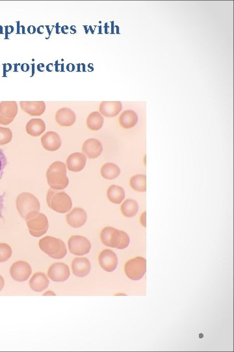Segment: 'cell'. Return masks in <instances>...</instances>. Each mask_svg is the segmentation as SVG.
Instances as JSON below:
<instances>
[{"mask_svg": "<svg viewBox=\"0 0 234 352\" xmlns=\"http://www.w3.org/2000/svg\"><path fill=\"white\" fill-rule=\"evenodd\" d=\"M16 204L20 216L24 219L29 213L38 212L40 209V202L37 197L29 192H23L19 194Z\"/></svg>", "mask_w": 234, "mask_h": 352, "instance_id": "8992f818", "label": "cell"}, {"mask_svg": "<svg viewBox=\"0 0 234 352\" xmlns=\"http://www.w3.org/2000/svg\"><path fill=\"white\" fill-rule=\"evenodd\" d=\"M140 221L142 222V225L144 227L147 226L146 224V212L143 213L142 216H141Z\"/></svg>", "mask_w": 234, "mask_h": 352, "instance_id": "d6a6232c", "label": "cell"}, {"mask_svg": "<svg viewBox=\"0 0 234 352\" xmlns=\"http://www.w3.org/2000/svg\"><path fill=\"white\" fill-rule=\"evenodd\" d=\"M138 116L133 110L124 111L120 115L119 122L120 126L125 129L133 128L137 125Z\"/></svg>", "mask_w": 234, "mask_h": 352, "instance_id": "7402d4cb", "label": "cell"}, {"mask_svg": "<svg viewBox=\"0 0 234 352\" xmlns=\"http://www.w3.org/2000/svg\"><path fill=\"white\" fill-rule=\"evenodd\" d=\"M27 133L31 136H38L46 130V124L42 119H31L26 127Z\"/></svg>", "mask_w": 234, "mask_h": 352, "instance_id": "603a6c76", "label": "cell"}, {"mask_svg": "<svg viewBox=\"0 0 234 352\" xmlns=\"http://www.w3.org/2000/svg\"><path fill=\"white\" fill-rule=\"evenodd\" d=\"M99 261L102 269L107 272L114 271L118 265L116 254L110 249H105L100 254Z\"/></svg>", "mask_w": 234, "mask_h": 352, "instance_id": "7c38bea8", "label": "cell"}, {"mask_svg": "<svg viewBox=\"0 0 234 352\" xmlns=\"http://www.w3.org/2000/svg\"><path fill=\"white\" fill-rule=\"evenodd\" d=\"M32 272V268L26 261H17L10 268V275L15 281L19 283L28 280Z\"/></svg>", "mask_w": 234, "mask_h": 352, "instance_id": "9c48e42d", "label": "cell"}, {"mask_svg": "<svg viewBox=\"0 0 234 352\" xmlns=\"http://www.w3.org/2000/svg\"><path fill=\"white\" fill-rule=\"evenodd\" d=\"M91 269V265L87 258H76L72 262V272L75 276L85 277Z\"/></svg>", "mask_w": 234, "mask_h": 352, "instance_id": "ac0fdd59", "label": "cell"}, {"mask_svg": "<svg viewBox=\"0 0 234 352\" xmlns=\"http://www.w3.org/2000/svg\"><path fill=\"white\" fill-rule=\"evenodd\" d=\"M46 202L51 210L60 213H66L71 210L72 202L69 195L60 190L50 188L47 193Z\"/></svg>", "mask_w": 234, "mask_h": 352, "instance_id": "3957f363", "label": "cell"}, {"mask_svg": "<svg viewBox=\"0 0 234 352\" xmlns=\"http://www.w3.org/2000/svg\"><path fill=\"white\" fill-rule=\"evenodd\" d=\"M122 105L120 101H103L100 105V113L107 118L117 116L122 110Z\"/></svg>", "mask_w": 234, "mask_h": 352, "instance_id": "ffe728a7", "label": "cell"}, {"mask_svg": "<svg viewBox=\"0 0 234 352\" xmlns=\"http://www.w3.org/2000/svg\"><path fill=\"white\" fill-rule=\"evenodd\" d=\"M104 120L101 113H90L87 119V126L91 131H99L104 126Z\"/></svg>", "mask_w": 234, "mask_h": 352, "instance_id": "484cf974", "label": "cell"}, {"mask_svg": "<svg viewBox=\"0 0 234 352\" xmlns=\"http://www.w3.org/2000/svg\"><path fill=\"white\" fill-rule=\"evenodd\" d=\"M13 251L10 245L4 243L0 244V263L6 262L12 256Z\"/></svg>", "mask_w": 234, "mask_h": 352, "instance_id": "f1b7e54d", "label": "cell"}, {"mask_svg": "<svg viewBox=\"0 0 234 352\" xmlns=\"http://www.w3.org/2000/svg\"><path fill=\"white\" fill-rule=\"evenodd\" d=\"M18 105L15 101H2L0 103V124L8 126L13 122L18 113Z\"/></svg>", "mask_w": 234, "mask_h": 352, "instance_id": "30bf717a", "label": "cell"}, {"mask_svg": "<svg viewBox=\"0 0 234 352\" xmlns=\"http://www.w3.org/2000/svg\"><path fill=\"white\" fill-rule=\"evenodd\" d=\"M20 104L22 110L31 116H40L46 110L44 101H21Z\"/></svg>", "mask_w": 234, "mask_h": 352, "instance_id": "e0dca14e", "label": "cell"}, {"mask_svg": "<svg viewBox=\"0 0 234 352\" xmlns=\"http://www.w3.org/2000/svg\"><path fill=\"white\" fill-rule=\"evenodd\" d=\"M4 197H5V193L0 194V219H2V214H3Z\"/></svg>", "mask_w": 234, "mask_h": 352, "instance_id": "1f68e13d", "label": "cell"}, {"mask_svg": "<svg viewBox=\"0 0 234 352\" xmlns=\"http://www.w3.org/2000/svg\"><path fill=\"white\" fill-rule=\"evenodd\" d=\"M29 287L36 292H41L49 287L50 281L42 272H35L29 281Z\"/></svg>", "mask_w": 234, "mask_h": 352, "instance_id": "44dd1931", "label": "cell"}, {"mask_svg": "<svg viewBox=\"0 0 234 352\" xmlns=\"http://www.w3.org/2000/svg\"><path fill=\"white\" fill-rule=\"evenodd\" d=\"M107 197L109 201L112 203L120 204L124 201L125 198L124 188L119 185H111L107 191Z\"/></svg>", "mask_w": 234, "mask_h": 352, "instance_id": "cb8c5ba5", "label": "cell"}, {"mask_svg": "<svg viewBox=\"0 0 234 352\" xmlns=\"http://www.w3.org/2000/svg\"><path fill=\"white\" fill-rule=\"evenodd\" d=\"M12 138L13 133L10 129L0 127V146L9 144Z\"/></svg>", "mask_w": 234, "mask_h": 352, "instance_id": "f546056e", "label": "cell"}, {"mask_svg": "<svg viewBox=\"0 0 234 352\" xmlns=\"http://www.w3.org/2000/svg\"><path fill=\"white\" fill-rule=\"evenodd\" d=\"M129 184L133 189L137 192L147 191V177L145 175H135L131 178Z\"/></svg>", "mask_w": 234, "mask_h": 352, "instance_id": "83f0119b", "label": "cell"}, {"mask_svg": "<svg viewBox=\"0 0 234 352\" xmlns=\"http://www.w3.org/2000/svg\"><path fill=\"white\" fill-rule=\"evenodd\" d=\"M124 271L126 276L131 280H140L147 271L146 259L140 256L131 259L125 265Z\"/></svg>", "mask_w": 234, "mask_h": 352, "instance_id": "52a82bcc", "label": "cell"}, {"mask_svg": "<svg viewBox=\"0 0 234 352\" xmlns=\"http://www.w3.org/2000/svg\"><path fill=\"white\" fill-rule=\"evenodd\" d=\"M46 178L48 183L52 189H65L69 184L67 165L61 161L52 163L47 170Z\"/></svg>", "mask_w": 234, "mask_h": 352, "instance_id": "6da1fadb", "label": "cell"}, {"mask_svg": "<svg viewBox=\"0 0 234 352\" xmlns=\"http://www.w3.org/2000/svg\"><path fill=\"white\" fill-rule=\"evenodd\" d=\"M101 238L102 244L111 248L122 250L127 248L129 244L128 233L113 227L104 228L101 231Z\"/></svg>", "mask_w": 234, "mask_h": 352, "instance_id": "7a4b0ae2", "label": "cell"}, {"mask_svg": "<svg viewBox=\"0 0 234 352\" xmlns=\"http://www.w3.org/2000/svg\"><path fill=\"white\" fill-rule=\"evenodd\" d=\"M38 245L40 250L52 258L60 260L67 255V247L65 243L59 238L46 236L39 241Z\"/></svg>", "mask_w": 234, "mask_h": 352, "instance_id": "277c9868", "label": "cell"}, {"mask_svg": "<svg viewBox=\"0 0 234 352\" xmlns=\"http://www.w3.org/2000/svg\"><path fill=\"white\" fill-rule=\"evenodd\" d=\"M25 219H26L29 233L33 237H41L49 230V219L46 215L40 213L39 211L29 213Z\"/></svg>", "mask_w": 234, "mask_h": 352, "instance_id": "5b68a950", "label": "cell"}, {"mask_svg": "<svg viewBox=\"0 0 234 352\" xmlns=\"http://www.w3.org/2000/svg\"><path fill=\"white\" fill-rule=\"evenodd\" d=\"M101 172L104 178L111 180V179L117 178L119 176L120 169L114 163H108L102 166Z\"/></svg>", "mask_w": 234, "mask_h": 352, "instance_id": "d4e9b609", "label": "cell"}, {"mask_svg": "<svg viewBox=\"0 0 234 352\" xmlns=\"http://www.w3.org/2000/svg\"><path fill=\"white\" fill-rule=\"evenodd\" d=\"M42 146L46 150L49 151H55L60 149L62 145L60 135L56 132L49 131L42 136Z\"/></svg>", "mask_w": 234, "mask_h": 352, "instance_id": "5bb4252c", "label": "cell"}, {"mask_svg": "<svg viewBox=\"0 0 234 352\" xmlns=\"http://www.w3.org/2000/svg\"><path fill=\"white\" fill-rule=\"evenodd\" d=\"M76 115L73 110L69 108H60L56 114V121L61 127L73 126L76 122Z\"/></svg>", "mask_w": 234, "mask_h": 352, "instance_id": "d6986e66", "label": "cell"}, {"mask_svg": "<svg viewBox=\"0 0 234 352\" xmlns=\"http://www.w3.org/2000/svg\"><path fill=\"white\" fill-rule=\"evenodd\" d=\"M87 220V213L81 208H74L66 216V221L68 224L74 228H81L85 225Z\"/></svg>", "mask_w": 234, "mask_h": 352, "instance_id": "4fadbf2b", "label": "cell"}, {"mask_svg": "<svg viewBox=\"0 0 234 352\" xmlns=\"http://www.w3.org/2000/svg\"><path fill=\"white\" fill-rule=\"evenodd\" d=\"M121 212L125 217L130 218L135 216L138 210L137 202L132 199H128L122 204Z\"/></svg>", "mask_w": 234, "mask_h": 352, "instance_id": "4316f807", "label": "cell"}, {"mask_svg": "<svg viewBox=\"0 0 234 352\" xmlns=\"http://www.w3.org/2000/svg\"><path fill=\"white\" fill-rule=\"evenodd\" d=\"M8 159L6 154L4 153L3 149H0V179L4 176V170H5L6 166L8 165Z\"/></svg>", "mask_w": 234, "mask_h": 352, "instance_id": "4dcf8cb0", "label": "cell"}, {"mask_svg": "<svg viewBox=\"0 0 234 352\" xmlns=\"http://www.w3.org/2000/svg\"><path fill=\"white\" fill-rule=\"evenodd\" d=\"M43 296H56V293H54L53 291H51V290H49V291H47L44 294H43Z\"/></svg>", "mask_w": 234, "mask_h": 352, "instance_id": "836d02e7", "label": "cell"}, {"mask_svg": "<svg viewBox=\"0 0 234 352\" xmlns=\"http://www.w3.org/2000/svg\"><path fill=\"white\" fill-rule=\"evenodd\" d=\"M87 157L85 154L76 152L69 156L67 160V168L70 171L78 172L85 168Z\"/></svg>", "mask_w": 234, "mask_h": 352, "instance_id": "2e32d148", "label": "cell"}, {"mask_svg": "<svg viewBox=\"0 0 234 352\" xmlns=\"http://www.w3.org/2000/svg\"><path fill=\"white\" fill-rule=\"evenodd\" d=\"M4 285H5V281H4L3 277H2V276H0V292L3 290Z\"/></svg>", "mask_w": 234, "mask_h": 352, "instance_id": "e575fe53", "label": "cell"}, {"mask_svg": "<svg viewBox=\"0 0 234 352\" xmlns=\"http://www.w3.org/2000/svg\"><path fill=\"white\" fill-rule=\"evenodd\" d=\"M103 146L99 140L89 138L83 143L82 151L88 159H96L101 155Z\"/></svg>", "mask_w": 234, "mask_h": 352, "instance_id": "9a60e30c", "label": "cell"}, {"mask_svg": "<svg viewBox=\"0 0 234 352\" xmlns=\"http://www.w3.org/2000/svg\"><path fill=\"white\" fill-rule=\"evenodd\" d=\"M68 245L70 253L76 256L85 255L91 249L89 240L81 236H72L69 240Z\"/></svg>", "mask_w": 234, "mask_h": 352, "instance_id": "ba28073f", "label": "cell"}, {"mask_svg": "<svg viewBox=\"0 0 234 352\" xmlns=\"http://www.w3.org/2000/svg\"><path fill=\"white\" fill-rule=\"evenodd\" d=\"M70 276L69 267L65 263L58 262L51 265L48 270V277L52 281L63 283L67 280Z\"/></svg>", "mask_w": 234, "mask_h": 352, "instance_id": "8fae6325", "label": "cell"}]
</instances>
